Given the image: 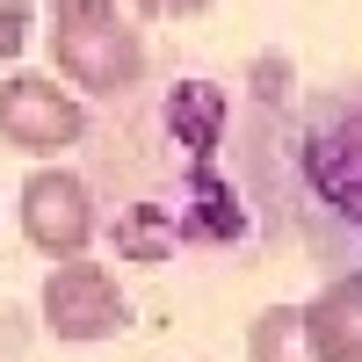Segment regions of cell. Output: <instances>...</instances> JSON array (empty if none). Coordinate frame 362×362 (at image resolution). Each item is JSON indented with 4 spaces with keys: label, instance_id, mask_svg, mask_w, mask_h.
<instances>
[{
    "label": "cell",
    "instance_id": "277c9868",
    "mask_svg": "<svg viewBox=\"0 0 362 362\" xmlns=\"http://www.w3.org/2000/svg\"><path fill=\"white\" fill-rule=\"evenodd\" d=\"M22 239L51 268L80 261L87 247H95V189H87L73 167H37L22 181Z\"/></svg>",
    "mask_w": 362,
    "mask_h": 362
},
{
    "label": "cell",
    "instance_id": "5b68a950",
    "mask_svg": "<svg viewBox=\"0 0 362 362\" xmlns=\"http://www.w3.org/2000/svg\"><path fill=\"white\" fill-rule=\"evenodd\" d=\"M305 326H312V348L326 362H362V276L326 283L305 305Z\"/></svg>",
    "mask_w": 362,
    "mask_h": 362
},
{
    "label": "cell",
    "instance_id": "52a82bcc",
    "mask_svg": "<svg viewBox=\"0 0 362 362\" xmlns=\"http://www.w3.org/2000/svg\"><path fill=\"white\" fill-rule=\"evenodd\" d=\"M29 51V0H0V66Z\"/></svg>",
    "mask_w": 362,
    "mask_h": 362
},
{
    "label": "cell",
    "instance_id": "3957f363",
    "mask_svg": "<svg viewBox=\"0 0 362 362\" xmlns=\"http://www.w3.org/2000/svg\"><path fill=\"white\" fill-rule=\"evenodd\" d=\"M0 138L29 160H58L87 138V109L51 73H8V87H0Z\"/></svg>",
    "mask_w": 362,
    "mask_h": 362
},
{
    "label": "cell",
    "instance_id": "7a4b0ae2",
    "mask_svg": "<svg viewBox=\"0 0 362 362\" xmlns=\"http://www.w3.org/2000/svg\"><path fill=\"white\" fill-rule=\"evenodd\" d=\"M44 326H51V341H66V348H102L116 341L131 326V297L124 283L109 276L102 261H58L51 276H44Z\"/></svg>",
    "mask_w": 362,
    "mask_h": 362
},
{
    "label": "cell",
    "instance_id": "ba28073f",
    "mask_svg": "<svg viewBox=\"0 0 362 362\" xmlns=\"http://www.w3.org/2000/svg\"><path fill=\"white\" fill-rule=\"evenodd\" d=\"M138 22H181V15H210L218 0H131Z\"/></svg>",
    "mask_w": 362,
    "mask_h": 362
},
{
    "label": "cell",
    "instance_id": "6da1fadb",
    "mask_svg": "<svg viewBox=\"0 0 362 362\" xmlns=\"http://www.w3.org/2000/svg\"><path fill=\"white\" fill-rule=\"evenodd\" d=\"M44 44H51V80L66 95L87 102H116L145 80V37L124 8H95V15H44Z\"/></svg>",
    "mask_w": 362,
    "mask_h": 362
},
{
    "label": "cell",
    "instance_id": "9c48e42d",
    "mask_svg": "<svg viewBox=\"0 0 362 362\" xmlns=\"http://www.w3.org/2000/svg\"><path fill=\"white\" fill-rule=\"evenodd\" d=\"M95 8H116V0H44V15H95Z\"/></svg>",
    "mask_w": 362,
    "mask_h": 362
},
{
    "label": "cell",
    "instance_id": "8992f818",
    "mask_svg": "<svg viewBox=\"0 0 362 362\" xmlns=\"http://www.w3.org/2000/svg\"><path fill=\"white\" fill-rule=\"evenodd\" d=\"M247 362H326V355L312 348L305 305H268V312H254V326H247Z\"/></svg>",
    "mask_w": 362,
    "mask_h": 362
}]
</instances>
